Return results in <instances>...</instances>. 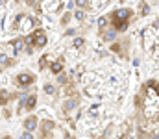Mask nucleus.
Returning a JSON list of instances; mask_svg holds the SVG:
<instances>
[{"instance_id":"22","label":"nucleus","mask_w":159,"mask_h":139,"mask_svg":"<svg viewBox=\"0 0 159 139\" xmlns=\"http://www.w3.org/2000/svg\"><path fill=\"white\" fill-rule=\"evenodd\" d=\"M0 6H2V0H0Z\"/></svg>"},{"instance_id":"6","label":"nucleus","mask_w":159,"mask_h":139,"mask_svg":"<svg viewBox=\"0 0 159 139\" xmlns=\"http://www.w3.org/2000/svg\"><path fill=\"white\" fill-rule=\"evenodd\" d=\"M54 130V123L52 121H43V130H41V136L43 137H46V136H50V132Z\"/></svg>"},{"instance_id":"4","label":"nucleus","mask_w":159,"mask_h":139,"mask_svg":"<svg viewBox=\"0 0 159 139\" xmlns=\"http://www.w3.org/2000/svg\"><path fill=\"white\" fill-rule=\"evenodd\" d=\"M35 104H37V96H35V95H30V96H26V100H24V109H26V111H34Z\"/></svg>"},{"instance_id":"9","label":"nucleus","mask_w":159,"mask_h":139,"mask_svg":"<svg viewBox=\"0 0 159 139\" xmlns=\"http://www.w3.org/2000/svg\"><path fill=\"white\" fill-rule=\"evenodd\" d=\"M11 45L15 46V52H20V50L24 48V45H26V43H24V39H22V37H19V39H15Z\"/></svg>"},{"instance_id":"10","label":"nucleus","mask_w":159,"mask_h":139,"mask_svg":"<svg viewBox=\"0 0 159 139\" xmlns=\"http://www.w3.org/2000/svg\"><path fill=\"white\" fill-rule=\"evenodd\" d=\"M7 100H9V95H7V91L0 89V106H6V104H7Z\"/></svg>"},{"instance_id":"7","label":"nucleus","mask_w":159,"mask_h":139,"mask_svg":"<svg viewBox=\"0 0 159 139\" xmlns=\"http://www.w3.org/2000/svg\"><path fill=\"white\" fill-rule=\"evenodd\" d=\"M50 71H52L54 74H57V72H61V71H63V59L59 58L57 61H54V63L50 65Z\"/></svg>"},{"instance_id":"13","label":"nucleus","mask_w":159,"mask_h":139,"mask_svg":"<svg viewBox=\"0 0 159 139\" xmlns=\"http://www.w3.org/2000/svg\"><path fill=\"white\" fill-rule=\"evenodd\" d=\"M28 6H30V7H34V9H37V11H39V0H28Z\"/></svg>"},{"instance_id":"11","label":"nucleus","mask_w":159,"mask_h":139,"mask_svg":"<svg viewBox=\"0 0 159 139\" xmlns=\"http://www.w3.org/2000/svg\"><path fill=\"white\" fill-rule=\"evenodd\" d=\"M117 34H119V32H115V30H109V32H104V39H106V41H113V39L117 37Z\"/></svg>"},{"instance_id":"19","label":"nucleus","mask_w":159,"mask_h":139,"mask_svg":"<svg viewBox=\"0 0 159 139\" xmlns=\"http://www.w3.org/2000/svg\"><path fill=\"white\" fill-rule=\"evenodd\" d=\"M74 46H83V39H74Z\"/></svg>"},{"instance_id":"17","label":"nucleus","mask_w":159,"mask_h":139,"mask_svg":"<svg viewBox=\"0 0 159 139\" xmlns=\"http://www.w3.org/2000/svg\"><path fill=\"white\" fill-rule=\"evenodd\" d=\"M87 4H89V0H76V6L78 7H85Z\"/></svg>"},{"instance_id":"14","label":"nucleus","mask_w":159,"mask_h":139,"mask_svg":"<svg viewBox=\"0 0 159 139\" xmlns=\"http://www.w3.org/2000/svg\"><path fill=\"white\" fill-rule=\"evenodd\" d=\"M46 61H48V56L44 54V56L41 58V61H39V67H41V69H46Z\"/></svg>"},{"instance_id":"1","label":"nucleus","mask_w":159,"mask_h":139,"mask_svg":"<svg viewBox=\"0 0 159 139\" xmlns=\"http://www.w3.org/2000/svg\"><path fill=\"white\" fill-rule=\"evenodd\" d=\"M133 15L131 9H117L109 15V21L113 24V30L115 32H126L128 24H129V17Z\"/></svg>"},{"instance_id":"5","label":"nucleus","mask_w":159,"mask_h":139,"mask_svg":"<svg viewBox=\"0 0 159 139\" xmlns=\"http://www.w3.org/2000/svg\"><path fill=\"white\" fill-rule=\"evenodd\" d=\"M24 128H26L28 132H34V130L37 128V117H35V115H30V117L24 121Z\"/></svg>"},{"instance_id":"18","label":"nucleus","mask_w":159,"mask_h":139,"mask_svg":"<svg viewBox=\"0 0 159 139\" xmlns=\"http://www.w3.org/2000/svg\"><path fill=\"white\" fill-rule=\"evenodd\" d=\"M69 21H70V13H65V17L61 19V24H67Z\"/></svg>"},{"instance_id":"3","label":"nucleus","mask_w":159,"mask_h":139,"mask_svg":"<svg viewBox=\"0 0 159 139\" xmlns=\"http://www.w3.org/2000/svg\"><path fill=\"white\" fill-rule=\"evenodd\" d=\"M35 76L34 74H30V72H22V74H19V76H15V84L19 86V87H28V86H32V84H35Z\"/></svg>"},{"instance_id":"16","label":"nucleus","mask_w":159,"mask_h":139,"mask_svg":"<svg viewBox=\"0 0 159 139\" xmlns=\"http://www.w3.org/2000/svg\"><path fill=\"white\" fill-rule=\"evenodd\" d=\"M44 91L48 93V95H54V86H50V84H46V86H44Z\"/></svg>"},{"instance_id":"8","label":"nucleus","mask_w":159,"mask_h":139,"mask_svg":"<svg viewBox=\"0 0 159 139\" xmlns=\"http://www.w3.org/2000/svg\"><path fill=\"white\" fill-rule=\"evenodd\" d=\"M63 108H65V111H72L74 108H78V98H72V100H67Z\"/></svg>"},{"instance_id":"15","label":"nucleus","mask_w":159,"mask_h":139,"mask_svg":"<svg viewBox=\"0 0 159 139\" xmlns=\"http://www.w3.org/2000/svg\"><path fill=\"white\" fill-rule=\"evenodd\" d=\"M106 24H107V17H100V21H98V26L104 30V28H106Z\"/></svg>"},{"instance_id":"2","label":"nucleus","mask_w":159,"mask_h":139,"mask_svg":"<svg viewBox=\"0 0 159 139\" xmlns=\"http://www.w3.org/2000/svg\"><path fill=\"white\" fill-rule=\"evenodd\" d=\"M144 98L146 100H157V80H150L144 86Z\"/></svg>"},{"instance_id":"12","label":"nucleus","mask_w":159,"mask_h":139,"mask_svg":"<svg viewBox=\"0 0 159 139\" xmlns=\"http://www.w3.org/2000/svg\"><path fill=\"white\" fill-rule=\"evenodd\" d=\"M57 82H59V84H61V86H65V84H67V82H69V78H67V76H65V74H61V72H57Z\"/></svg>"},{"instance_id":"20","label":"nucleus","mask_w":159,"mask_h":139,"mask_svg":"<svg viewBox=\"0 0 159 139\" xmlns=\"http://www.w3.org/2000/svg\"><path fill=\"white\" fill-rule=\"evenodd\" d=\"M74 17H76L78 21H81V19H83V11H76V13H74Z\"/></svg>"},{"instance_id":"21","label":"nucleus","mask_w":159,"mask_h":139,"mask_svg":"<svg viewBox=\"0 0 159 139\" xmlns=\"http://www.w3.org/2000/svg\"><path fill=\"white\" fill-rule=\"evenodd\" d=\"M22 137H24V139H30V137H32V132H28V130H26V134H24Z\"/></svg>"}]
</instances>
